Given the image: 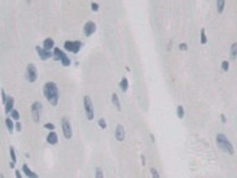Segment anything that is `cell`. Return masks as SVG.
I'll list each match as a JSON object with an SVG mask.
<instances>
[{
    "label": "cell",
    "mask_w": 237,
    "mask_h": 178,
    "mask_svg": "<svg viewBox=\"0 0 237 178\" xmlns=\"http://www.w3.org/2000/svg\"><path fill=\"white\" fill-rule=\"evenodd\" d=\"M200 42H202V44H205L208 39H206V36H205V30L204 29H202V31H200Z\"/></svg>",
    "instance_id": "obj_24"
},
{
    "label": "cell",
    "mask_w": 237,
    "mask_h": 178,
    "mask_svg": "<svg viewBox=\"0 0 237 178\" xmlns=\"http://www.w3.org/2000/svg\"><path fill=\"white\" fill-rule=\"evenodd\" d=\"M54 46H55V42L52 38H46L43 42V48L46 49V50H51Z\"/></svg>",
    "instance_id": "obj_14"
},
{
    "label": "cell",
    "mask_w": 237,
    "mask_h": 178,
    "mask_svg": "<svg viewBox=\"0 0 237 178\" xmlns=\"http://www.w3.org/2000/svg\"><path fill=\"white\" fill-rule=\"evenodd\" d=\"M60 63H62L64 67H69V65H70V59H69V57H68L65 54L62 56V58H60Z\"/></svg>",
    "instance_id": "obj_22"
},
{
    "label": "cell",
    "mask_w": 237,
    "mask_h": 178,
    "mask_svg": "<svg viewBox=\"0 0 237 178\" xmlns=\"http://www.w3.org/2000/svg\"><path fill=\"white\" fill-rule=\"evenodd\" d=\"M14 125H16V130H17L18 132H20V131H21V123H20V122H16Z\"/></svg>",
    "instance_id": "obj_33"
},
{
    "label": "cell",
    "mask_w": 237,
    "mask_h": 178,
    "mask_svg": "<svg viewBox=\"0 0 237 178\" xmlns=\"http://www.w3.org/2000/svg\"><path fill=\"white\" fill-rule=\"evenodd\" d=\"M115 138L118 141H123L125 140V128L122 125H118L116 131H115Z\"/></svg>",
    "instance_id": "obj_10"
},
{
    "label": "cell",
    "mask_w": 237,
    "mask_h": 178,
    "mask_svg": "<svg viewBox=\"0 0 237 178\" xmlns=\"http://www.w3.org/2000/svg\"><path fill=\"white\" fill-rule=\"evenodd\" d=\"M216 142H217V145H218V147H219V148H222L224 152L229 153L230 156H232V155L235 153L232 144L226 139V137H225L224 134H218L217 137H216Z\"/></svg>",
    "instance_id": "obj_2"
},
{
    "label": "cell",
    "mask_w": 237,
    "mask_h": 178,
    "mask_svg": "<svg viewBox=\"0 0 237 178\" xmlns=\"http://www.w3.org/2000/svg\"><path fill=\"white\" fill-rule=\"evenodd\" d=\"M0 93H1V98H2V103L5 105V102H6V100H7V96H6V94H5V90L1 89Z\"/></svg>",
    "instance_id": "obj_28"
},
{
    "label": "cell",
    "mask_w": 237,
    "mask_h": 178,
    "mask_svg": "<svg viewBox=\"0 0 237 178\" xmlns=\"http://www.w3.org/2000/svg\"><path fill=\"white\" fill-rule=\"evenodd\" d=\"M43 92H44V95H45L46 100L52 106H57L59 96H58V88H57V86H56L55 82H46L44 84Z\"/></svg>",
    "instance_id": "obj_1"
},
{
    "label": "cell",
    "mask_w": 237,
    "mask_h": 178,
    "mask_svg": "<svg viewBox=\"0 0 237 178\" xmlns=\"http://www.w3.org/2000/svg\"><path fill=\"white\" fill-rule=\"evenodd\" d=\"M224 5H225V0H217V11L218 13H222L224 10Z\"/></svg>",
    "instance_id": "obj_21"
},
{
    "label": "cell",
    "mask_w": 237,
    "mask_h": 178,
    "mask_svg": "<svg viewBox=\"0 0 237 178\" xmlns=\"http://www.w3.org/2000/svg\"><path fill=\"white\" fill-rule=\"evenodd\" d=\"M37 69H36V67L32 64V63H30V64H27V67H26V79L29 82H35L36 80H37Z\"/></svg>",
    "instance_id": "obj_4"
},
{
    "label": "cell",
    "mask_w": 237,
    "mask_h": 178,
    "mask_svg": "<svg viewBox=\"0 0 237 178\" xmlns=\"http://www.w3.org/2000/svg\"><path fill=\"white\" fill-rule=\"evenodd\" d=\"M44 127H45V128H49V130H54V128H55V126H54L52 123H46Z\"/></svg>",
    "instance_id": "obj_34"
},
{
    "label": "cell",
    "mask_w": 237,
    "mask_h": 178,
    "mask_svg": "<svg viewBox=\"0 0 237 178\" xmlns=\"http://www.w3.org/2000/svg\"><path fill=\"white\" fill-rule=\"evenodd\" d=\"M10 156H11V160H12V163L10 164V166H11V167H14V164H16V161H17V157H16L13 146H10Z\"/></svg>",
    "instance_id": "obj_15"
},
{
    "label": "cell",
    "mask_w": 237,
    "mask_h": 178,
    "mask_svg": "<svg viewBox=\"0 0 237 178\" xmlns=\"http://www.w3.org/2000/svg\"><path fill=\"white\" fill-rule=\"evenodd\" d=\"M31 114H32V119L35 122H39L40 114H42V105L39 102H35L31 106Z\"/></svg>",
    "instance_id": "obj_6"
},
{
    "label": "cell",
    "mask_w": 237,
    "mask_h": 178,
    "mask_svg": "<svg viewBox=\"0 0 237 178\" xmlns=\"http://www.w3.org/2000/svg\"><path fill=\"white\" fill-rule=\"evenodd\" d=\"M26 1H27V2H30V1H31V0H26Z\"/></svg>",
    "instance_id": "obj_37"
},
{
    "label": "cell",
    "mask_w": 237,
    "mask_h": 178,
    "mask_svg": "<svg viewBox=\"0 0 237 178\" xmlns=\"http://www.w3.org/2000/svg\"><path fill=\"white\" fill-rule=\"evenodd\" d=\"M179 49L183 50V51H185V50L187 49V44H186V43H181V44L179 45Z\"/></svg>",
    "instance_id": "obj_31"
},
{
    "label": "cell",
    "mask_w": 237,
    "mask_h": 178,
    "mask_svg": "<svg viewBox=\"0 0 237 178\" xmlns=\"http://www.w3.org/2000/svg\"><path fill=\"white\" fill-rule=\"evenodd\" d=\"M11 117L14 119V120H19V117H20L19 112L16 111V109H12V111H11Z\"/></svg>",
    "instance_id": "obj_25"
},
{
    "label": "cell",
    "mask_w": 237,
    "mask_h": 178,
    "mask_svg": "<svg viewBox=\"0 0 237 178\" xmlns=\"http://www.w3.org/2000/svg\"><path fill=\"white\" fill-rule=\"evenodd\" d=\"M220 118H222V121H223V122H225V121H226V120H225V117H224L223 114H222V117H220Z\"/></svg>",
    "instance_id": "obj_36"
},
{
    "label": "cell",
    "mask_w": 237,
    "mask_h": 178,
    "mask_svg": "<svg viewBox=\"0 0 237 178\" xmlns=\"http://www.w3.org/2000/svg\"><path fill=\"white\" fill-rule=\"evenodd\" d=\"M120 88H121V90L125 93V92H127V89H128V80L126 79V77H122L121 79V82H120Z\"/></svg>",
    "instance_id": "obj_16"
},
{
    "label": "cell",
    "mask_w": 237,
    "mask_h": 178,
    "mask_svg": "<svg viewBox=\"0 0 237 178\" xmlns=\"http://www.w3.org/2000/svg\"><path fill=\"white\" fill-rule=\"evenodd\" d=\"M13 105H14V99L12 96H8L6 102H5V113L6 114L11 113V111L13 109Z\"/></svg>",
    "instance_id": "obj_11"
},
{
    "label": "cell",
    "mask_w": 237,
    "mask_h": 178,
    "mask_svg": "<svg viewBox=\"0 0 237 178\" xmlns=\"http://www.w3.org/2000/svg\"><path fill=\"white\" fill-rule=\"evenodd\" d=\"M99 125H100V127H101V128H103V130H104V128H106V127H107V123H106V120H104V119L103 118H101L99 120Z\"/></svg>",
    "instance_id": "obj_27"
},
{
    "label": "cell",
    "mask_w": 237,
    "mask_h": 178,
    "mask_svg": "<svg viewBox=\"0 0 237 178\" xmlns=\"http://www.w3.org/2000/svg\"><path fill=\"white\" fill-rule=\"evenodd\" d=\"M81 46H82V43H81V42H65V43H64L65 50L71 51V52H74V54H77V52H78Z\"/></svg>",
    "instance_id": "obj_7"
},
{
    "label": "cell",
    "mask_w": 237,
    "mask_h": 178,
    "mask_svg": "<svg viewBox=\"0 0 237 178\" xmlns=\"http://www.w3.org/2000/svg\"><path fill=\"white\" fill-rule=\"evenodd\" d=\"M62 130H63V134H64L65 139H70L72 137V130H71V126H70L68 118L62 119Z\"/></svg>",
    "instance_id": "obj_5"
},
{
    "label": "cell",
    "mask_w": 237,
    "mask_h": 178,
    "mask_svg": "<svg viewBox=\"0 0 237 178\" xmlns=\"http://www.w3.org/2000/svg\"><path fill=\"white\" fill-rule=\"evenodd\" d=\"M63 55H64V52H63L60 49L55 48V50H54V56H55V58L60 61V58H62V56H63Z\"/></svg>",
    "instance_id": "obj_19"
},
{
    "label": "cell",
    "mask_w": 237,
    "mask_h": 178,
    "mask_svg": "<svg viewBox=\"0 0 237 178\" xmlns=\"http://www.w3.org/2000/svg\"><path fill=\"white\" fill-rule=\"evenodd\" d=\"M5 122H6V127H7L8 132H10V133H12V132H13V128H14V123H13V121H12L10 118H6Z\"/></svg>",
    "instance_id": "obj_17"
},
{
    "label": "cell",
    "mask_w": 237,
    "mask_h": 178,
    "mask_svg": "<svg viewBox=\"0 0 237 178\" xmlns=\"http://www.w3.org/2000/svg\"><path fill=\"white\" fill-rule=\"evenodd\" d=\"M48 142L50 144V145H55V144H57L58 142V137H57V133H55L54 131L51 132V133H49V136H48Z\"/></svg>",
    "instance_id": "obj_13"
},
{
    "label": "cell",
    "mask_w": 237,
    "mask_h": 178,
    "mask_svg": "<svg viewBox=\"0 0 237 178\" xmlns=\"http://www.w3.org/2000/svg\"><path fill=\"white\" fill-rule=\"evenodd\" d=\"M151 173H152V176H153V177L159 178V173L155 169H153V167H152V169H151Z\"/></svg>",
    "instance_id": "obj_30"
},
{
    "label": "cell",
    "mask_w": 237,
    "mask_h": 178,
    "mask_svg": "<svg viewBox=\"0 0 237 178\" xmlns=\"http://www.w3.org/2000/svg\"><path fill=\"white\" fill-rule=\"evenodd\" d=\"M83 103H84V111H85V115L88 120H93L94 119V105H93L91 99L89 96H84Z\"/></svg>",
    "instance_id": "obj_3"
},
{
    "label": "cell",
    "mask_w": 237,
    "mask_h": 178,
    "mask_svg": "<svg viewBox=\"0 0 237 178\" xmlns=\"http://www.w3.org/2000/svg\"><path fill=\"white\" fill-rule=\"evenodd\" d=\"M222 69H223L224 71H228V70H229V62H228V61H223V62H222Z\"/></svg>",
    "instance_id": "obj_26"
},
{
    "label": "cell",
    "mask_w": 237,
    "mask_h": 178,
    "mask_svg": "<svg viewBox=\"0 0 237 178\" xmlns=\"http://www.w3.org/2000/svg\"><path fill=\"white\" fill-rule=\"evenodd\" d=\"M95 176H96V177H97V178H102V177H103V173H102V170H101L100 167H97V169H96V175H95Z\"/></svg>",
    "instance_id": "obj_29"
},
{
    "label": "cell",
    "mask_w": 237,
    "mask_h": 178,
    "mask_svg": "<svg viewBox=\"0 0 237 178\" xmlns=\"http://www.w3.org/2000/svg\"><path fill=\"white\" fill-rule=\"evenodd\" d=\"M36 51L38 52L39 57L43 59V61H45V59H48V58H50V57H51V52H50V50H46V49H44V48L36 46Z\"/></svg>",
    "instance_id": "obj_9"
},
{
    "label": "cell",
    "mask_w": 237,
    "mask_h": 178,
    "mask_svg": "<svg viewBox=\"0 0 237 178\" xmlns=\"http://www.w3.org/2000/svg\"><path fill=\"white\" fill-rule=\"evenodd\" d=\"M112 101H113V103L116 106L118 111H121V106H120V101H118V94H115V93H113V94H112Z\"/></svg>",
    "instance_id": "obj_18"
},
{
    "label": "cell",
    "mask_w": 237,
    "mask_h": 178,
    "mask_svg": "<svg viewBox=\"0 0 237 178\" xmlns=\"http://www.w3.org/2000/svg\"><path fill=\"white\" fill-rule=\"evenodd\" d=\"M16 177H17V178H21V175H20L19 170H17V171H16Z\"/></svg>",
    "instance_id": "obj_35"
},
{
    "label": "cell",
    "mask_w": 237,
    "mask_h": 178,
    "mask_svg": "<svg viewBox=\"0 0 237 178\" xmlns=\"http://www.w3.org/2000/svg\"><path fill=\"white\" fill-rule=\"evenodd\" d=\"M177 115L179 119L184 118V108H183V106H178L177 107Z\"/></svg>",
    "instance_id": "obj_23"
},
{
    "label": "cell",
    "mask_w": 237,
    "mask_h": 178,
    "mask_svg": "<svg viewBox=\"0 0 237 178\" xmlns=\"http://www.w3.org/2000/svg\"><path fill=\"white\" fill-rule=\"evenodd\" d=\"M96 31V24L94 21H87L84 25V35L85 37H90Z\"/></svg>",
    "instance_id": "obj_8"
},
{
    "label": "cell",
    "mask_w": 237,
    "mask_h": 178,
    "mask_svg": "<svg viewBox=\"0 0 237 178\" xmlns=\"http://www.w3.org/2000/svg\"><path fill=\"white\" fill-rule=\"evenodd\" d=\"M91 8H93V11H99V5L95 4V2H93L91 4Z\"/></svg>",
    "instance_id": "obj_32"
},
{
    "label": "cell",
    "mask_w": 237,
    "mask_h": 178,
    "mask_svg": "<svg viewBox=\"0 0 237 178\" xmlns=\"http://www.w3.org/2000/svg\"><path fill=\"white\" fill-rule=\"evenodd\" d=\"M23 171H24V173H25V176H27V177H33V178H36V177H38V175L36 173V172H33L26 164H24L23 165Z\"/></svg>",
    "instance_id": "obj_12"
},
{
    "label": "cell",
    "mask_w": 237,
    "mask_h": 178,
    "mask_svg": "<svg viewBox=\"0 0 237 178\" xmlns=\"http://www.w3.org/2000/svg\"><path fill=\"white\" fill-rule=\"evenodd\" d=\"M236 54H237V43H234L231 45V52H230V57L231 59L236 58Z\"/></svg>",
    "instance_id": "obj_20"
}]
</instances>
